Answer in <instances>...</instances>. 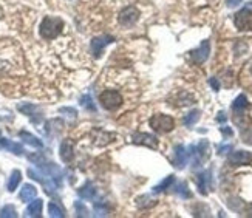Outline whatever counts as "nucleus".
Segmentation results:
<instances>
[{"instance_id":"30","label":"nucleus","mask_w":252,"mask_h":218,"mask_svg":"<svg viewBox=\"0 0 252 218\" xmlns=\"http://www.w3.org/2000/svg\"><path fill=\"white\" fill-rule=\"evenodd\" d=\"M209 84L212 85V89H214L215 92L220 90V84H218V81H217L215 78H211V79H209Z\"/></svg>"},{"instance_id":"1","label":"nucleus","mask_w":252,"mask_h":218,"mask_svg":"<svg viewBox=\"0 0 252 218\" xmlns=\"http://www.w3.org/2000/svg\"><path fill=\"white\" fill-rule=\"evenodd\" d=\"M62 28H63V22L62 19L59 17H45L42 20L40 24V28H39V32L43 39L47 40H51V39H56L61 32H62Z\"/></svg>"},{"instance_id":"28","label":"nucleus","mask_w":252,"mask_h":218,"mask_svg":"<svg viewBox=\"0 0 252 218\" xmlns=\"http://www.w3.org/2000/svg\"><path fill=\"white\" fill-rule=\"evenodd\" d=\"M232 150V146L231 144H224V146H220L218 147V154L220 155H224V154H227V152H231Z\"/></svg>"},{"instance_id":"24","label":"nucleus","mask_w":252,"mask_h":218,"mask_svg":"<svg viewBox=\"0 0 252 218\" xmlns=\"http://www.w3.org/2000/svg\"><path fill=\"white\" fill-rule=\"evenodd\" d=\"M177 193L181 198H190V190L188 187V183H180L177 187Z\"/></svg>"},{"instance_id":"3","label":"nucleus","mask_w":252,"mask_h":218,"mask_svg":"<svg viewBox=\"0 0 252 218\" xmlns=\"http://www.w3.org/2000/svg\"><path fill=\"white\" fill-rule=\"evenodd\" d=\"M99 102L107 110H116V108L121 107L123 104V96L116 90H105L99 96Z\"/></svg>"},{"instance_id":"29","label":"nucleus","mask_w":252,"mask_h":218,"mask_svg":"<svg viewBox=\"0 0 252 218\" xmlns=\"http://www.w3.org/2000/svg\"><path fill=\"white\" fill-rule=\"evenodd\" d=\"M242 2H243V0H226V5L229 8H235V6H238Z\"/></svg>"},{"instance_id":"4","label":"nucleus","mask_w":252,"mask_h":218,"mask_svg":"<svg viewBox=\"0 0 252 218\" xmlns=\"http://www.w3.org/2000/svg\"><path fill=\"white\" fill-rule=\"evenodd\" d=\"M235 28L240 31H251L252 30V11L249 8L240 9L234 17Z\"/></svg>"},{"instance_id":"10","label":"nucleus","mask_w":252,"mask_h":218,"mask_svg":"<svg viewBox=\"0 0 252 218\" xmlns=\"http://www.w3.org/2000/svg\"><path fill=\"white\" fill-rule=\"evenodd\" d=\"M209 53H211V43L209 40H203L201 45L196 48L195 51H192V59L198 63L206 62V59L209 58Z\"/></svg>"},{"instance_id":"11","label":"nucleus","mask_w":252,"mask_h":218,"mask_svg":"<svg viewBox=\"0 0 252 218\" xmlns=\"http://www.w3.org/2000/svg\"><path fill=\"white\" fill-rule=\"evenodd\" d=\"M211 177H212L211 170L198 173V177H196V184H198V189L203 195H207V192H209V189H211V184H212Z\"/></svg>"},{"instance_id":"21","label":"nucleus","mask_w":252,"mask_h":218,"mask_svg":"<svg viewBox=\"0 0 252 218\" xmlns=\"http://www.w3.org/2000/svg\"><path fill=\"white\" fill-rule=\"evenodd\" d=\"M48 214H50V217H54V218H62V217H65L63 209L61 208L58 203H54V201H51L48 204Z\"/></svg>"},{"instance_id":"17","label":"nucleus","mask_w":252,"mask_h":218,"mask_svg":"<svg viewBox=\"0 0 252 218\" xmlns=\"http://www.w3.org/2000/svg\"><path fill=\"white\" fill-rule=\"evenodd\" d=\"M94 193H96V189L92 183H87L85 186L79 190V197L84 198V200H93L94 198Z\"/></svg>"},{"instance_id":"18","label":"nucleus","mask_w":252,"mask_h":218,"mask_svg":"<svg viewBox=\"0 0 252 218\" xmlns=\"http://www.w3.org/2000/svg\"><path fill=\"white\" fill-rule=\"evenodd\" d=\"M19 112H22L24 115L32 118V116H36L39 113V107L37 105H32V104H19Z\"/></svg>"},{"instance_id":"9","label":"nucleus","mask_w":252,"mask_h":218,"mask_svg":"<svg viewBox=\"0 0 252 218\" xmlns=\"http://www.w3.org/2000/svg\"><path fill=\"white\" fill-rule=\"evenodd\" d=\"M189 161V152L184 146H177L173 149V164L178 169H184Z\"/></svg>"},{"instance_id":"16","label":"nucleus","mask_w":252,"mask_h":218,"mask_svg":"<svg viewBox=\"0 0 252 218\" xmlns=\"http://www.w3.org/2000/svg\"><path fill=\"white\" fill-rule=\"evenodd\" d=\"M20 139H24V143H27L28 146H32V147H37V149H42V141L39 138H36L34 135H31L28 132H20L19 133Z\"/></svg>"},{"instance_id":"31","label":"nucleus","mask_w":252,"mask_h":218,"mask_svg":"<svg viewBox=\"0 0 252 218\" xmlns=\"http://www.w3.org/2000/svg\"><path fill=\"white\" fill-rule=\"evenodd\" d=\"M218 115H220V116H217L218 121H220V123H224V121H226V115H224V112H220Z\"/></svg>"},{"instance_id":"32","label":"nucleus","mask_w":252,"mask_h":218,"mask_svg":"<svg viewBox=\"0 0 252 218\" xmlns=\"http://www.w3.org/2000/svg\"><path fill=\"white\" fill-rule=\"evenodd\" d=\"M246 215L248 217H252V204H249L248 208H246Z\"/></svg>"},{"instance_id":"25","label":"nucleus","mask_w":252,"mask_h":218,"mask_svg":"<svg viewBox=\"0 0 252 218\" xmlns=\"http://www.w3.org/2000/svg\"><path fill=\"white\" fill-rule=\"evenodd\" d=\"M0 217H2V218H6V217L14 218V217H17V211H16L14 206L8 204V206H5V208L2 209V212H0Z\"/></svg>"},{"instance_id":"13","label":"nucleus","mask_w":252,"mask_h":218,"mask_svg":"<svg viewBox=\"0 0 252 218\" xmlns=\"http://www.w3.org/2000/svg\"><path fill=\"white\" fill-rule=\"evenodd\" d=\"M42 208H43L42 200H34V201L31 200V203L28 204V208L25 211V215L27 217H36L37 218V217L42 215Z\"/></svg>"},{"instance_id":"20","label":"nucleus","mask_w":252,"mask_h":218,"mask_svg":"<svg viewBox=\"0 0 252 218\" xmlns=\"http://www.w3.org/2000/svg\"><path fill=\"white\" fill-rule=\"evenodd\" d=\"M200 115H201V112H200V110H192L190 113H188V115L184 116V119H183L184 125L190 127V125H193L195 123H198Z\"/></svg>"},{"instance_id":"2","label":"nucleus","mask_w":252,"mask_h":218,"mask_svg":"<svg viewBox=\"0 0 252 218\" xmlns=\"http://www.w3.org/2000/svg\"><path fill=\"white\" fill-rule=\"evenodd\" d=\"M150 127L158 133H169L175 128V121H173V118L169 115L158 113V115H153L150 118Z\"/></svg>"},{"instance_id":"34","label":"nucleus","mask_w":252,"mask_h":218,"mask_svg":"<svg viewBox=\"0 0 252 218\" xmlns=\"http://www.w3.org/2000/svg\"><path fill=\"white\" fill-rule=\"evenodd\" d=\"M251 73H252V65H251Z\"/></svg>"},{"instance_id":"12","label":"nucleus","mask_w":252,"mask_h":218,"mask_svg":"<svg viewBox=\"0 0 252 218\" xmlns=\"http://www.w3.org/2000/svg\"><path fill=\"white\" fill-rule=\"evenodd\" d=\"M36 195H37V189L32 186V184H25L24 187L20 189V193H19V198L22 201H31V200H34L36 198Z\"/></svg>"},{"instance_id":"22","label":"nucleus","mask_w":252,"mask_h":218,"mask_svg":"<svg viewBox=\"0 0 252 218\" xmlns=\"http://www.w3.org/2000/svg\"><path fill=\"white\" fill-rule=\"evenodd\" d=\"M173 181H175V177L173 175H169L166 180H164V181H161L159 184H158V186H155V187H153V192H155V193H159V192H164V190H166V189H169L170 186H172V184H173Z\"/></svg>"},{"instance_id":"5","label":"nucleus","mask_w":252,"mask_h":218,"mask_svg":"<svg viewBox=\"0 0 252 218\" xmlns=\"http://www.w3.org/2000/svg\"><path fill=\"white\" fill-rule=\"evenodd\" d=\"M139 19V11L135 6H127L119 13V24L123 27H131Z\"/></svg>"},{"instance_id":"27","label":"nucleus","mask_w":252,"mask_h":218,"mask_svg":"<svg viewBox=\"0 0 252 218\" xmlns=\"http://www.w3.org/2000/svg\"><path fill=\"white\" fill-rule=\"evenodd\" d=\"M74 208H76V211H78V215H82V217L89 215V211H87V208H85L84 204H81V201H76L74 203Z\"/></svg>"},{"instance_id":"14","label":"nucleus","mask_w":252,"mask_h":218,"mask_svg":"<svg viewBox=\"0 0 252 218\" xmlns=\"http://www.w3.org/2000/svg\"><path fill=\"white\" fill-rule=\"evenodd\" d=\"M0 147L8 150V152H13V154H16V155L24 154V149H22L20 144H16V143H13V141L5 139V138H0Z\"/></svg>"},{"instance_id":"7","label":"nucleus","mask_w":252,"mask_h":218,"mask_svg":"<svg viewBox=\"0 0 252 218\" xmlns=\"http://www.w3.org/2000/svg\"><path fill=\"white\" fill-rule=\"evenodd\" d=\"M131 143L139 144V146H146V147H150V149H158L157 136L149 135V133H133V135H131Z\"/></svg>"},{"instance_id":"15","label":"nucleus","mask_w":252,"mask_h":218,"mask_svg":"<svg viewBox=\"0 0 252 218\" xmlns=\"http://www.w3.org/2000/svg\"><path fill=\"white\" fill-rule=\"evenodd\" d=\"M61 158L65 162H70L73 159V144L70 141H63L61 144Z\"/></svg>"},{"instance_id":"26","label":"nucleus","mask_w":252,"mask_h":218,"mask_svg":"<svg viewBox=\"0 0 252 218\" xmlns=\"http://www.w3.org/2000/svg\"><path fill=\"white\" fill-rule=\"evenodd\" d=\"M81 105L85 107V108H89V110H92V112H96V107H94V104L92 102V97H90L89 94H85V96L81 97Z\"/></svg>"},{"instance_id":"6","label":"nucleus","mask_w":252,"mask_h":218,"mask_svg":"<svg viewBox=\"0 0 252 218\" xmlns=\"http://www.w3.org/2000/svg\"><path fill=\"white\" fill-rule=\"evenodd\" d=\"M227 161H229V164H232V166H246L252 162V155L246 150H235L229 155Z\"/></svg>"},{"instance_id":"19","label":"nucleus","mask_w":252,"mask_h":218,"mask_svg":"<svg viewBox=\"0 0 252 218\" xmlns=\"http://www.w3.org/2000/svg\"><path fill=\"white\" fill-rule=\"evenodd\" d=\"M20 180H22V173H20V170H14L13 173H11L9 180H8V190H9V192H14L16 187L19 186Z\"/></svg>"},{"instance_id":"8","label":"nucleus","mask_w":252,"mask_h":218,"mask_svg":"<svg viewBox=\"0 0 252 218\" xmlns=\"http://www.w3.org/2000/svg\"><path fill=\"white\" fill-rule=\"evenodd\" d=\"M115 39L112 36H99V37H94L92 40V53L94 58H101V54L104 51V48L108 45V43H112Z\"/></svg>"},{"instance_id":"23","label":"nucleus","mask_w":252,"mask_h":218,"mask_svg":"<svg viewBox=\"0 0 252 218\" xmlns=\"http://www.w3.org/2000/svg\"><path fill=\"white\" fill-rule=\"evenodd\" d=\"M246 107H248V97L245 94H240L232 104V108L235 112H243Z\"/></svg>"},{"instance_id":"33","label":"nucleus","mask_w":252,"mask_h":218,"mask_svg":"<svg viewBox=\"0 0 252 218\" xmlns=\"http://www.w3.org/2000/svg\"><path fill=\"white\" fill-rule=\"evenodd\" d=\"M221 132H223L224 135H232V130H229V128H224V127H221Z\"/></svg>"}]
</instances>
